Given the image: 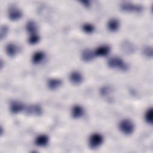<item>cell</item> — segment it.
<instances>
[{
  "label": "cell",
  "mask_w": 153,
  "mask_h": 153,
  "mask_svg": "<svg viewBox=\"0 0 153 153\" xmlns=\"http://www.w3.org/2000/svg\"><path fill=\"white\" fill-rule=\"evenodd\" d=\"M8 31V28L7 26L3 25L1 26V39H2L4 38L5 37Z\"/></svg>",
  "instance_id": "obj_23"
},
{
  "label": "cell",
  "mask_w": 153,
  "mask_h": 153,
  "mask_svg": "<svg viewBox=\"0 0 153 153\" xmlns=\"http://www.w3.org/2000/svg\"><path fill=\"white\" fill-rule=\"evenodd\" d=\"M143 54L147 57H152V48L150 46H146L143 48Z\"/></svg>",
  "instance_id": "obj_21"
},
{
  "label": "cell",
  "mask_w": 153,
  "mask_h": 153,
  "mask_svg": "<svg viewBox=\"0 0 153 153\" xmlns=\"http://www.w3.org/2000/svg\"><path fill=\"white\" fill-rule=\"evenodd\" d=\"M5 51L7 54L11 57H14L18 51L17 45L13 43H9L5 47Z\"/></svg>",
  "instance_id": "obj_11"
},
{
  "label": "cell",
  "mask_w": 153,
  "mask_h": 153,
  "mask_svg": "<svg viewBox=\"0 0 153 153\" xmlns=\"http://www.w3.org/2000/svg\"><path fill=\"white\" fill-rule=\"evenodd\" d=\"M119 128L124 134L129 135L133 132L134 130V125L131 120L124 119L120 123Z\"/></svg>",
  "instance_id": "obj_2"
},
{
  "label": "cell",
  "mask_w": 153,
  "mask_h": 153,
  "mask_svg": "<svg viewBox=\"0 0 153 153\" xmlns=\"http://www.w3.org/2000/svg\"><path fill=\"white\" fill-rule=\"evenodd\" d=\"M110 51V47L107 45H103L98 47L95 51V56H105L109 54Z\"/></svg>",
  "instance_id": "obj_10"
},
{
  "label": "cell",
  "mask_w": 153,
  "mask_h": 153,
  "mask_svg": "<svg viewBox=\"0 0 153 153\" xmlns=\"http://www.w3.org/2000/svg\"><path fill=\"white\" fill-rule=\"evenodd\" d=\"M70 81L75 85H78L81 84L83 80V76L81 73L78 71H74L71 72L69 75Z\"/></svg>",
  "instance_id": "obj_7"
},
{
  "label": "cell",
  "mask_w": 153,
  "mask_h": 153,
  "mask_svg": "<svg viewBox=\"0 0 153 153\" xmlns=\"http://www.w3.org/2000/svg\"><path fill=\"white\" fill-rule=\"evenodd\" d=\"M95 56L94 52L90 49H85L81 53V59L85 62L91 61Z\"/></svg>",
  "instance_id": "obj_9"
},
{
  "label": "cell",
  "mask_w": 153,
  "mask_h": 153,
  "mask_svg": "<svg viewBox=\"0 0 153 153\" xmlns=\"http://www.w3.org/2000/svg\"><path fill=\"white\" fill-rule=\"evenodd\" d=\"M42 110L41 107L37 104L30 105L26 108V114L29 115L38 116L42 114Z\"/></svg>",
  "instance_id": "obj_6"
},
{
  "label": "cell",
  "mask_w": 153,
  "mask_h": 153,
  "mask_svg": "<svg viewBox=\"0 0 153 153\" xmlns=\"http://www.w3.org/2000/svg\"><path fill=\"white\" fill-rule=\"evenodd\" d=\"M45 54L42 51H37L34 53L32 57V61L34 64L40 63L44 58Z\"/></svg>",
  "instance_id": "obj_18"
},
{
  "label": "cell",
  "mask_w": 153,
  "mask_h": 153,
  "mask_svg": "<svg viewBox=\"0 0 153 153\" xmlns=\"http://www.w3.org/2000/svg\"><path fill=\"white\" fill-rule=\"evenodd\" d=\"M84 113L83 108L78 105H75L72 109V116L74 118H79L81 117Z\"/></svg>",
  "instance_id": "obj_12"
},
{
  "label": "cell",
  "mask_w": 153,
  "mask_h": 153,
  "mask_svg": "<svg viewBox=\"0 0 153 153\" xmlns=\"http://www.w3.org/2000/svg\"><path fill=\"white\" fill-rule=\"evenodd\" d=\"M103 141V136L99 133H95L90 135L88 139V145L90 148L95 149L100 146Z\"/></svg>",
  "instance_id": "obj_3"
},
{
  "label": "cell",
  "mask_w": 153,
  "mask_h": 153,
  "mask_svg": "<svg viewBox=\"0 0 153 153\" xmlns=\"http://www.w3.org/2000/svg\"><path fill=\"white\" fill-rule=\"evenodd\" d=\"M107 27L110 31L115 32L120 27L119 21L117 19H111L107 23Z\"/></svg>",
  "instance_id": "obj_15"
},
{
  "label": "cell",
  "mask_w": 153,
  "mask_h": 153,
  "mask_svg": "<svg viewBox=\"0 0 153 153\" xmlns=\"http://www.w3.org/2000/svg\"><path fill=\"white\" fill-rule=\"evenodd\" d=\"M24 104L20 101L14 100L10 103V111L13 114H18L24 110Z\"/></svg>",
  "instance_id": "obj_8"
},
{
  "label": "cell",
  "mask_w": 153,
  "mask_h": 153,
  "mask_svg": "<svg viewBox=\"0 0 153 153\" xmlns=\"http://www.w3.org/2000/svg\"><path fill=\"white\" fill-rule=\"evenodd\" d=\"M121 9L126 12L139 13L142 10V7L138 4H134L129 2H123L121 4Z\"/></svg>",
  "instance_id": "obj_4"
},
{
  "label": "cell",
  "mask_w": 153,
  "mask_h": 153,
  "mask_svg": "<svg viewBox=\"0 0 153 153\" xmlns=\"http://www.w3.org/2000/svg\"><path fill=\"white\" fill-rule=\"evenodd\" d=\"M39 41V36L36 33L31 35L28 39V42L30 44H35L38 43Z\"/></svg>",
  "instance_id": "obj_22"
},
{
  "label": "cell",
  "mask_w": 153,
  "mask_h": 153,
  "mask_svg": "<svg viewBox=\"0 0 153 153\" xmlns=\"http://www.w3.org/2000/svg\"><path fill=\"white\" fill-rule=\"evenodd\" d=\"M145 119L148 123L149 124L152 123V108H149L146 112L145 115Z\"/></svg>",
  "instance_id": "obj_20"
},
{
  "label": "cell",
  "mask_w": 153,
  "mask_h": 153,
  "mask_svg": "<svg viewBox=\"0 0 153 153\" xmlns=\"http://www.w3.org/2000/svg\"><path fill=\"white\" fill-rule=\"evenodd\" d=\"M81 3H82L86 7H88L90 5V1H81Z\"/></svg>",
  "instance_id": "obj_24"
},
{
  "label": "cell",
  "mask_w": 153,
  "mask_h": 153,
  "mask_svg": "<svg viewBox=\"0 0 153 153\" xmlns=\"http://www.w3.org/2000/svg\"><path fill=\"white\" fill-rule=\"evenodd\" d=\"M62 81L57 78H51L48 81V87L51 90H54L58 88L62 85Z\"/></svg>",
  "instance_id": "obj_16"
},
{
  "label": "cell",
  "mask_w": 153,
  "mask_h": 153,
  "mask_svg": "<svg viewBox=\"0 0 153 153\" xmlns=\"http://www.w3.org/2000/svg\"><path fill=\"white\" fill-rule=\"evenodd\" d=\"M8 17L11 20L16 21L20 19L22 16V12L16 6H11L8 10Z\"/></svg>",
  "instance_id": "obj_5"
},
{
  "label": "cell",
  "mask_w": 153,
  "mask_h": 153,
  "mask_svg": "<svg viewBox=\"0 0 153 153\" xmlns=\"http://www.w3.org/2000/svg\"><path fill=\"white\" fill-rule=\"evenodd\" d=\"M121 48L122 51L127 54L132 53L134 51V45L128 41H124L121 45Z\"/></svg>",
  "instance_id": "obj_14"
},
{
  "label": "cell",
  "mask_w": 153,
  "mask_h": 153,
  "mask_svg": "<svg viewBox=\"0 0 153 153\" xmlns=\"http://www.w3.org/2000/svg\"><path fill=\"white\" fill-rule=\"evenodd\" d=\"M108 65L111 68L117 69L123 71H126L128 69V66L125 62L121 58L117 56L109 58L108 60Z\"/></svg>",
  "instance_id": "obj_1"
},
{
  "label": "cell",
  "mask_w": 153,
  "mask_h": 153,
  "mask_svg": "<svg viewBox=\"0 0 153 153\" xmlns=\"http://www.w3.org/2000/svg\"><path fill=\"white\" fill-rule=\"evenodd\" d=\"M82 30L87 33H91L93 32L94 27L92 24L86 23L82 25Z\"/></svg>",
  "instance_id": "obj_19"
},
{
  "label": "cell",
  "mask_w": 153,
  "mask_h": 153,
  "mask_svg": "<svg viewBox=\"0 0 153 153\" xmlns=\"http://www.w3.org/2000/svg\"><path fill=\"white\" fill-rule=\"evenodd\" d=\"M26 29L30 35L36 34L37 32V25L34 21L29 20L26 25Z\"/></svg>",
  "instance_id": "obj_17"
},
{
  "label": "cell",
  "mask_w": 153,
  "mask_h": 153,
  "mask_svg": "<svg viewBox=\"0 0 153 153\" xmlns=\"http://www.w3.org/2000/svg\"><path fill=\"white\" fill-rule=\"evenodd\" d=\"M35 143V145L38 146H40V147L45 146L48 143V137L45 134L39 135L36 138Z\"/></svg>",
  "instance_id": "obj_13"
}]
</instances>
